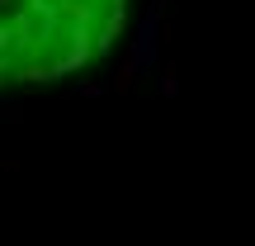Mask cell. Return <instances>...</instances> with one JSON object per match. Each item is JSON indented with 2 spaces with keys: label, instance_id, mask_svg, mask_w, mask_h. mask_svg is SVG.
Instances as JSON below:
<instances>
[{
  "label": "cell",
  "instance_id": "1",
  "mask_svg": "<svg viewBox=\"0 0 255 246\" xmlns=\"http://www.w3.org/2000/svg\"><path fill=\"white\" fill-rule=\"evenodd\" d=\"M128 24V0H0V85L95 66Z\"/></svg>",
  "mask_w": 255,
  "mask_h": 246
}]
</instances>
